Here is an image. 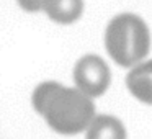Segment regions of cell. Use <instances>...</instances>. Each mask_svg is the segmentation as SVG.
<instances>
[{"mask_svg":"<svg viewBox=\"0 0 152 139\" xmlns=\"http://www.w3.org/2000/svg\"><path fill=\"white\" fill-rule=\"evenodd\" d=\"M36 111L61 134H77L95 118V106L79 89H67L56 82H44L33 93Z\"/></svg>","mask_w":152,"mask_h":139,"instance_id":"1","label":"cell"},{"mask_svg":"<svg viewBox=\"0 0 152 139\" xmlns=\"http://www.w3.org/2000/svg\"><path fill=\"white\" fill-rule=\"evenodd\" d=\"M110 56L123 67L137 66L149 53L151 36L145 23L132 13H123L110 21L105 34Z\"/></svg>","mask_w":152,"mask_h":139,"instance_id":"2","label":"cell"},{"mask_svg":"<svg viewBox=\"0 0 152 139\" xmlns=\"http://www.w3.org/2000/svg\"><path fill=\"white\" fill-rule=\"evenodd\" d=\"M77 89L88 97H100L110 85V69L98 56H83L74 69Z\"/></svg>","mask_w":152,"mask_h":139,"instance_id":"3","label":"cell"},{"mask_svg":"<svg viewBox=\"0 0 152 139\" xmlns=\"http://www.w3.org/2000/svg\"><path fill=\"white\" fill-rule=\"evenodd\" d=\"M126 83L137 100L152 105V61L137 64L128 74Z\"/></svg>","mask_w":152,"mask_h":139,"instance_id":"4","label":"cell"},{"mask_svg":"<svg viewBox=\"0 0 152 139\" xmlns=\"http://www.w3.org/2000/svg\"><path fill=\"white\" fill-rule=\"evenodd\" d=\"M43 10L57 23H72L82 15L83 0H44Z\"/></svg>","mask_w":152,"mask_h":139,"instance_id":"5","label":"cell"},{"mask_svg":"<svg viewBox=\"0 0 152 139\" xmlns=\"http://www.w3.org/2000/svg\"><path fill=\"white\" fill-rule=\"evenodd\" d=\"M87 139H126V131L123 123L115 116L98 115L90 123Z\"/></svg>","mask_w":152,"mask_h":139,"instance_id":"6","label":"cell"},{"mask_svg":"<svg viewBox=\"0 0 152 139\" xmlns=\"http://www.w3.org/2000/svg\"><path fill=\"white\" fill-rule=\"evenodd\" d=\"M43 4H44V0H18V5L26 12L43 10Z\"/></svg>","mask_w":152,"mask_h":139,"instance_id":"7","label":"cell"}]
</instances>
